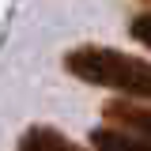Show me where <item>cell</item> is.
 I'll use <instances>...</instances> for the list:
<instances>
[{
	"instance_id": "1",
	"label": "cell",
	"mask_w": 151,
	"mask_h": 151,
	"mask_svg": "<svg viewBox=\"0 0 151 151\" xmlns=\"http://www.w3.org/2000/svg\"><path fill=\"white\" fill-rule=\"evenodd\" d=\"M64 68L76 79H83V83L117 91L121 98L151 102V60H140V57L125 53V49H113V45H79V49H68Z\"/></svg>"
},
{
	"instance_id": "2",
	"label": "cell",
	"mask_w": 151,
	"mask_h": 151,
	"mask_svg": "<svg viewBox=\"0 0 151 151\" xmlns=\"http://www.w3.org/2000/svg\"><path fill=\"white\" fill-rule=\"evenodd\" d=\"M102 117L110 129H121L129 136L151 140V102H132V98H110L102 106Z\"/></svg>"
},
{
	"instance_id": "3",
	"label": "cell",
	"mask_w": 151,
	"mask_h": 151,
	"mask_svg": "<svg viewBox=\"0 0 151 151\" xmlns=\"http://www.w3.org/2000/svg\"><path fill=\"white\" fill-rule=\"evenodd\" d=\"M19 151H87V147H79L53 125H30L19 136Z\"/></svg>"
},
{
	"instance_id": "4",
	"label": "cell",
	"mask_w": 151,
	"mask_h": 151,
	"mask_svg": "<svg viewBox=\"0 0 151 151\" xmlns=\"http://www.w3.org/2000/svg\"><path fill=\"white\" fill-rule=\"evenodd\" d=\"M91 147L94 151H151V140H140V136H129L121 129L102 125V129L91 132Z\"/></svg>"
},
{
	"instance_id": "5",
	"label": "cell",
	"mask_w": 151,
	"mask_h": 151,
	"mask_svg": "<svg viewBox=\"0 0 151 151\" xmlns=\"http://www.w3.org/2000/svg\"><path fill=\"white\" fill-rule=\"evenodd\" d=\"M129 34L144 45V49H151V12H140V15L129 23Z\"/></svg>"
}]
</instances>
